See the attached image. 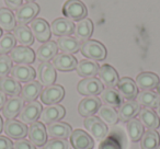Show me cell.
Masks as SVG:
<instances>
[{
	"instance_id": "1",
	"label": "cell",
	"mask_w": 160,
	"mask_h": 149,
	"mask_svg": "<svg viewBox=\"0 0 160 149\" xmlns=\"http://www.w3.org/2000/svg\"><path fill=\"white\" fill-rule=\"evenodd\" d=\"M80 51L85 57L94 62H101L107 57V48L102 43L96 40H88L81 44Z\"/></svg>"
},
{
	"instance_id": "2",
	"label": "cell",
	"mask_w": 160,
	"mask_h": 149,
	"mask_svg": "<svg viewBox=\"0 0 160 149\" xmlns=\"http://www.w3.org/2000/svg\"><path fill=\"white\" fill-rule=\"evenodd\" d=\"M62 14L71 21H80L88 16L87 7L80 0H67L62 6Z\"/></svg>"
},
{
	"instance_id": "3",
	"label": "cell",
	"mask_w": 160,
	"mask_h": 149,
	"mask_svg": "<svg viewBox=\"0 0 160 149\" xmlns=\"http://www.w3.org/2000/svg\"><path fill=\"white\" fill-rule=\"evenodd\" d=\"M83 124L90 133V135L98 140H103L104 138H107L108 134H109V128L107 126V123H104L101 118L97 117V116L86 117Z\"/></svg>"
},
{
	"instance_id": "4",
	"label": "cell",
	"mask_w": 160,
	"mask_h": 149,
	"mask_svg": "<svg viewBox=\"0 0 160 149\" xmlns=\"http://www.w3.org/2000/svg\"><path fill=\"white\" fill-rule=\"evenodd\" d=\"M40 12V7L35 2H27L22 5L16 12V21L21 25L28 24L34 20Z\"/></svg>"
},
{
	"instance_id": "5",
	"label": "cell",
	"mask_w": 160,
	"mask_h": 149,
	"mask_svg": "<svg viewBox=\"0 0 160 149\" xmlns=\"http://www.w3.org/2000/svg\"><path fill=\"white\" fill-rule=\"evenodd\" d=\"M77 90L80 94L87 97L98 96L99 93L103 91V83L100 79H97L94 77L92 78H85L81 80L77 86Z\"/></svg>"
},
{
	"instance_id": "6",
	"label": "cell",
	"mask_w": 160,
	"mask_h": 149,
	"mask_svg": "<svg viewBox=\"0 0 160 149\" xmlns=\"http://www.w3.org/2000/svg\"><path fill=\"white\" fill-rule=\"evenodd\" d=\"M65 96V90L59 85H52L46 87L41 92V101L47 105L60 102Z\"/></svg>"
},
{
	"instance_id": "7",
	"label": "cell",
	"mask_w": 160,
	"mask_h": 149,
	"mask_svg": "<svg viewBox=\"0 0 160 149\" xmlns=\"http://www.w3.org/2000/svg\"><path fill=\"white\" fill-rule=\"evenodd\" d=\"M28 134H29L30 142L33 145H35V146L41 147L46 144L47 131L42 122H38L36 121V122L32 123L29 127Z\"/></svg>"
},
{
	"instance_id": "8",
	"label": "cell",
	"mask_w": 160,
	"mask_h": 149,
	"mask_svg": "<svg viewBox=\"0 0 160 149\" xmlns=\"http://www.w3.org/2000/svg\"><path fill=\"white\" fill-rule=\"evenodd\" d=\"M42 111V104L38 101H32V102L28 103L25 107H23L21 113L19 114L20 120L24 124H32V123L38 121V118L41 116Z\"/></svg>"
},
{
	"instance_id": "9",
	"label": "cell",
	"mask_w": 160,
	"mask_h": 149,
	"mask_svg": "<svg viewBox=\"0 0 160 149\" xmlns=\"http://www.w3.org/2000/svg\"><path fill=\"white\" fill-rule=\"evenodd\" d=\"M33 36L38 42L45 43L51 38V27L44 19H34L30 27Z\"/></svg>"
},
{
	"instance_id": "10",
	"label": "cell",
	"mask_w": 160,
	"mask_h": 149,
	"mask_svg": "<svg viewBox=\"0 0 160 149\" xmlns=\"http://www.w3.org/2000/svg\"><path fill=\"white\" fill-rule=\"evenodd\" d=\"M3 131L6 135L9 136L10 138L14 139H22L28 135V127L23 122L13 120H7L3 125Z\"/></svg>"
},
{
	"instance_id": "11",
	"label": "cell",
	"mask_w": 160,
	"mask_h": 149,
	"mask_svg": "<svg viewBox=\"0 0 160 149\" xmlns=\"http://www.w3.org/2000/svg\"><path fill=\"white\" fill-rule=\"evenodd\" d=\"M10 58L17 64L30 65L35 60V53L29 46H17L10 52Z\"/></svg>"
},
{
	"instance_id": "12",
	"label": "cell",
	"mask_w": 160,
	"mask_h": 149,
	"mask_svg": "<svg viewBox=\"0 0 160 149\" xmlns=\"http://www.w3.org/2000/svg\"><path fill=\"white\" fill-rule=\"evenodd\" d=\"M100 107L101 100L98 97H88L80 101L79 105H78V112L81 116L89 117V116H93L96 113H98Z\"/></svg>"
},
{
	"instance_id": "13",
	"label": "cell",
	"mask_w": 160,
	"mask_h": 149,
	"mask_svg": "<svg viewBox=\"0 0 160 149\" xmlns=\"http://www.w3.org/2000/svg\"><path fill=\"white\" fill-rule=\"evenodd\" d=\"M11 76L13 79H16L19 82H30L34 80L36 76V72L33 67L24 64H17L16 66L12 67Z\"/></svg>"
},
{
	"instance_id": "14",
	"label": "cell",
	"mask_w": 160,
	"mask_h": 149,
	"mask_svg": "<svg viewBox=\"0 0 160 149\" xmlns=\"http://www.w3.org/2000/svg\"><path fill=\"white\" fill-rule=\"evenodd\" d=\"M71 146L75 149H92L94 142L91 136L82 129H75L70 135Z\"/></svg>"
},
{
	"instance_id": "15",
	"label": "cell",
	"mask_w": 160,
	"mask_h": 149,
	"mask_svg": "<svg viewBox=\"0 0 160 149\" xmlns=\"http://www.w3.org/2000/svg\"><path fill=\"white\" fill-rule=\"evenodd\" d=\"M51 32L56 36H69L75 32V24L71 20L58 18L52 22Z\"/></svg>"
},
{
	"instance_id": "16",
	"label": "cell",
	"mask_w": 160,
	"mask_h": 149,
	"mask_svg": "<svg viewBox=\"0 0 160 149\" xmlns=\"http://www.w3.org/2000/svg\"><path fill=\"white\" fill-rule=\"evenodd\" d=\"M24 107V100L20 97H12L6 101L2 107V114L7 120H13L19 115Z\"/></svg>"
},
{
	"instance_id": "17",
	"label": "cell",
	"mask_w": 160,
	"mask_h": 149,
	"mask_svg": "<svg viewBox=\"0 0 160 149\" xmlns=\"http://www.w3.org/2000/svg\"><path fill=\"white\" fill-rule=\"evenodd\" d=\"M98 75L103 86H107L108 88H115L118 83V80H120L118 73L115 70V68H113L111 65L108 64H104L99 68Z\"/></svg>"
},
{
	"instance_id": "18",
	"label": "cell",
	"mask_w": 160,
	"mask_h": 149,
	"mask_svg": "<svg viewBox=\"0 0 160 149\" xmlns=\"http://www.w3.org/2000/svg\"><path fill=\"white\" fill-rule=\"evenodd\" d=\"M66 114V110L60 104H52L43 110L41 113V121L45 124H51L62 120Z\"/></svg>"
},
{
	"instance_id": "19",
	"label": "cell",
	"mask_w": 160,
	"mask_h": 149,
	"mask_svg": "<svg viewBox=\"0 0 160 149\" xmlns=\"http://www.w3.org/2000/svg\"><path fill=\"white\" fill-rule=\"evenodd\" d=\"M116 87H118V91L120 92L122 98L126 99V100H134L138 94L137 85L133 79L128 78V77L120 79Z\"/></svg>"
},
{
	"instance_id": "20",
	"label": "cell",
	"mask_w": 160,
	"mask_h": 149,
	"mask_svg": "<svg viewBox=\"0 0 160 149\" xmlns=\"http://www.w3.org/2000/svg\"><path fill=\"white\" fill-rule=\"evenodd\" d=\"M77 59L71 54H57L53 58V65L55 69L59 71H71L77 67Z\"/></svg>"
},
{
	"instance_id": "21",
	"label": "cell",
	"mask_w": 160,
	"mask_h": 149,
	"mask_svg": "<svg viewBox=\"0 0 160 149\" xmlns=\"http://www.w3.org/2000/svg\"><path fill=\"white\" fill-rule=\"evenodd\" d=\"M38 79H40L41 83L46 87L48 86L54 85L56 80V71H55V67L53 64L48 62H42V64L38 66Z\"/></svg>"
},
{
	"instance_id": "22",
	"label": "cell",
	"mask_w": 160,
	"mask_h": 149,
	"mask_svg": "<svg viewBox=\"0 0 160 149\" xmlns=\"http://www.w3.org/2000/svg\"><path fill=\"white\" fill-rule=\"evenodd\" d=\"M140 111V105L137 101L128 100L122 103L118 110V120L122 122H128L129 120L134 118Z\"/></svg>"
},
{
	"instance_id": "23",
	"label": "cell",
	"mask_w": 160,
	"mask_h": 149,
	"mask_svg": "<svg viewBox=\"0 0 160 149\" xmlns=\"http://www.w3.org/2000/svg\"><path fill=\"white\" fill-rule=\"evenodd\" d=\"M139 105L147 109H158L160 107V96L152 90H144L136 97Z\"/></svg>"
},
{
	"instance_id": "24",
	"label": "cell",
	"mask_w": 160,
	"mask_h": 149,
	"mask_svg": "<svg viewBox=\"0 0 160 149\" xmlns=\"http://www.w3.org/2000/svg\"><path fill=\"white\" fill-rule=\"evenodd\" d=\"M136 85L137 88H139L142 91L144 90H152L158 87L159 85V77L153 72H142L139 73L136 78Z\"/></svg>"
},
{
	"instance_id": "25",
	"label": "cell",
	"mask_w": 160,
	"mask_h": 149,
	"mask_svg": "<svg viewBox=\"0 0 160 149\" xmlns=\"http://www.w3.org/2000/svg\"><path fill=\"white\" fill-rule=\"evenodd\" d=\"M47 135H49L53 138H62L66 139L69 138L71 135V126L64 122H54L48 125L46 128Z\"/></svg>"
},
{
	"instance_id": "26",
	"label": "cell",
	"mask_w": 160,
	"mask_h": 149,
	"mask_svg": "<svg viewBox=\"0 0 160 149\" xmlns=\"http://www.w3.org/2000/svg\"><path fill=\"white\" fill-rule=\"evenodd\" d=\"M139 121L142 124V126H145L148 129H156L160 126V120L158 114L155 111H152V109H147V107H142L140 109L139 113Z\"/></svg>"
},
{
	"instance_id": "27",
	"label": "cell",
	"mask_w": 160,
	"mask_h": 149,
	"mask_svg": "<svg viewBox=\"0 0 160 149\" xmlns=\"http://www.w3.org/2000/svg\"><path fill=\"white\" fill-rule=\"evenodd\" d=\"M99 65L94 60L83 59L80 60L77 64L76 70L80 77H85V78H92L99 72Z\"/></svg>"
},
{
	"instance_id": "28",
	"label": "cell",
	"mask_w": 160,
	"mask_h": 149,
	"mask_svg": "<svg viewBox=\"0 0 160 149\" xmlns=\"http://www.w3.org/2000/svg\"><path fill=\"white\" fill-rule=\"evenodd\" d=\"M58 46L57 43H55L54 41H47L43 45H41L40 48L36 52V58L40 62H45L48 60L53 59L56 55H57Z\"/></svg>"
},
{
	"instance_id": "29",
	"label": "cell",
	"mask_w": 160,
	"mask_h": 149,
	"mask_svg": "<svg viewBox=\"0 0 160 149\" xmlns=\"http://www.w3.org/2000/svg\"><path fill=\"white\" fill-rule=\"evenodd\" d=\"M20 82L13 79L12 77H2L0 78V91H2L6 96L17 97L21 93Z\"/></svg>"
},
{
	"instance_id": "30",
	"label": "cell",
	"mask_w": 160,
	"mask_h": 149,
	"mask_svg": "<svg viewBox=\"0 0 160 149\" xmlns=\"http://www.w3.org/2000/svg\"><path fill=\"white\" fill-rule=\"evenodd\" d=\"M42 92V83L38 81H30L24 85V87L21 90V98L27 102H32L38 99V96H41Z\"/></svg>"
},
{
	"instance_id": "31",
	"label": "cell",
	"mask_w": 160,
	"mask_h": 149,
	"mask_svg": "<svg viewBox=\"0 0 160 149\" xmlns=\"http://www.w3.org/2000/svg\"><path fill=\"white\" fill-rule=\"evenodd\" d=\"M75 35L79 41H88L93 33V23L90 19H82L75 25Z\"/></svg>"
},
{
	"instance_id": "32",
	"label": "cell",
	"mask_w": 160,
	"mask_h": 149,
	"mask_svg": "<svg viewBox=\"0 0 160 149\" xmlns=\"http://www.w3.org/2000/svg\"><path fill=\"white\" fill-rule=\"evenodd\" d=\"M57 46L62 53L75 54L80 49L81 44H80V41L76 37H71V36H62V37L58 38Z\"/></svg>"
},
{
	"instance_id": "33",
	"label": "cell",
	"mask_w": 160,
	"mask_h": 149,
	"mask_svg": "<svg viewBox=\"0 0 160 149\" xmlns=\"http://www.w3.org/2000/svg\"><path fill=\"white\" fill-rule=\"evenodd\" d=\"M101 101L105 103V105H109L112 107H118L122 105L123 98L118 90L114 88H107L101 92Z\"/></svg>"
},
{
	"instance_id": "34",
	"label": "cell",
	"mask_w": 160,
	"mask_h": 149,
	"mask_svg": "<svg viewBox=\"0 0 160 149\" xmlns=\"http://www.w3.org/2000/svg\"><path fill=\"white\" fill-rule=\"evenodd\" d=\"M13 35H14V37H16V40L18 41L22 46H30V45H32L34 42V36H33V34H32L31 29L25 27V25L19 24L18 27H14Z\"/></svg>"
},
{
	"instance_id": "35",
	"label": "cell",
	"mask_w": 160,
	"mask_h": 149,
	"mask_svg": "<svg viewBox=\"0 0 160 149\" xmlns=\"http://www.w3.org/2000/svg\"><path fill=\"white\" fill-rule=\"evenodd\" d=\"M160 136L155 129H148L140 138L142 149H157L159 146Z\"/></svg>"
},
{
	"instance_id": "36",
	"label": "cell",
	"mask_w": 160,
	"mask_h": 149,
	"mask_svg": "<svg viewBox=\"0 0 160 149\" xmlns=\"http://www.w3.org/2000/svg\"><path fill=\"white\" fill-rule=\"evenodd\" d=\"M17 21L16 16L8 8H0V27L6 31L14 30Z\"/></svg>"
},
{
	"instance_id": "37",
	"label": "cell",
	"mask_w": 160,
	"mask_h": 149,
	"mask_svg": "<svg viewBox=\"0 0 160 149\" xmlns=\"http://www.w3.org/2000/svg\"><path fill=\"white\" fill-rule=\"evenodd\" d=\"M127 133L132 142H136L140 140L142 136L144 135V126L140 123L139 120H136L135 117L132 118L127 123Z\"/></svg>"
},
{
	"instance_id": "38",
	"label": "cell",
	"mask_w": 160,
	"mask_h": 149,
	"mask_svg": "<svg viewBox=\"0 0 160 149\" xmlns=\"http://www.w3.org/2000/svg\"><path fill=\"white\" fill-rule=\"evenodd\" d=\"M99 117L103 121L104 123H108V124H116L118 122V113L113 109L112 107H109V105H101V107L98 111Z\"/></svg>"
},
{
	"instance_id": "39",
	"label": "cell",
	"mask_w": 160,
	"mask_h": 149,
	"mask_svg": "<svg viewBox=\"0 0 160 149\" xmlns=\"http://www.w3.org/2000/svg\"><path fill=\"white\" fill-rule=\"evenodd\" d=\"M17 40L13 34L6 33L0 37V55H6L16 47Z\"/></svg>"
},
{
	"instance_id": "40",
	"label": "cell",
	"mask_w": 160,
	"mask_h": 149,
	"mask_svg": "<svg viewBox=\"0 0 160 149\" xmlns=\"http://www.w3.org/2000/svg\"><path fill=\"white\" fill-rule=\"evenodd\" d=\"M42 149H71V145L68 140L62 138H54L47 142Z\"/></svg>"
},
{
	"instance_id": "41",
	"label": "cell",
	"mask_w": 160,
	"mask_h": 149,
	"mask_svg": "<svg viewBox=\"0 0 160 149\" xmlns=\"http://www.w3.org/2000/svg\"><path fill=\"white\" fill-rule=\"evenodd\" d=\"M12 69V60L10 56L0 55V78L7 77Z\"/></svg>"
},
{
	"instance_id": "42",
	"label": "cell",
	"mask_w": 160,
	"mask_h": 149,
	"mask_svg": "<svg viewBox=\"0 0 160 149\" xmlns=\"http://www.w3.org/2000/svg\"><path fill=\"white\" fill-rule=\"evenodd\" d=\"M99 149H122V147L116 138L108 137L101 142V144L99 145Z\"/></svg>"
},
{
	"instance_id": "43",
	"label": "cell",
	"mask_w": 160,
	"mask_h": 149,
	"mask_svg": "<svg viewBox=\"0 0 160 149\" xmlns=\"http://www.w3.org/2000/svg\"><path fill=\"white\" fill-rule=\"evenodd\" d=\"M13 149H36L35 145L27 139H18L13 144Z\"/></svg>"
},
{
	"instance_id": "44",
	"label": "cell",
	"mask_w": 160,
	"mask_h": 149,
	"mask_svg": "<svg viewBox=\"0 0 160 149\" xmlns=\"http://www.w3.org/2000/svg\"><path fill=\"white\" fill-rule=\"evenodd\" d=\"M0 149H13V142L6 136H0Z\"/></svg>"
},
{
	"instance_id": "45",
	"label": "cell",
	"mask_w": 160,
	"mask_h": 149,
	"mask_svg": "<svg viewBox=\"0 0 160 149\" xmlns=\"http://www.w3.org/2000/svg\"><path fill=\"white\" fill-rule=\"evenodd\" d=\"M5 3L7 5L8 9L18 10L22 6V0H5Z\"/></svg>"
},
{
	"instance_id": "46",
	"label": "cell",
	"mask_w": 160,
	"mask_h": 149,
	"mask_svg": "<svg viewBox=\"0 0 160 149\" xmlns=\"http://www.w3.org/2000/svg\"><path fill=\"white\" fill-rule=\"evenodd\" d=\"M6 101H7V97H6V94L3 93L2 91H0V110L3 107Z\"/></svg>"
},
{
	"instance_id": "47",
	"label": "cell",
	"mask_w": 160,
	"mask_h": 149,
	"mask_svg": "<svg viewBox=\"0 0 160 149\" xmlns=\"http://www.w3.org/2000/svg\"><path fill=\"white\" fill-rule=\"evenodd\" d=\"M2 131H3V121L1 118V116H0V134H1Z\"/></svg>"
},
{
	"instance_id": "48",
	"label": "cell",
	"mask_w": 160,
	"mask_h": 149,
	"mask_svg": "<svg viewBox=\"0 0 160 149\" xmlns=\"http://www.w3.org/2000/svg\"><path fill=\"white\" fill-rule=\"evenodd\" d=\"M157 89H158V94H159V96H160V82H159V85H158Z\"/></svg>"
},
{
	"instance_id": "49",
	"label": "cell",
	"mask_w": 160,
	"mask_h": 149,
	"mask_svg": "<svg viewBox=\"0 0 160 149\" xmlns=\"http://www.w3.org/2000/svg\"><path fill=\"white\" fill-rule=\"evenodd\" d=\"M157 114H158V116L160 117V107H158V111H157Z\"/></svg>"
},
{
	"instance_id": "50",
	"label": "cell",
	"mask_w": 160,
	"mask_h": 149,
	"mask_svg": "<svg viewBox=\"0 0 160 149\" xmlns=\"http://www.w3.org/2000/svg\"><path fill=\"white\" fill-rule=\"evenodd\" d=\"M1 36H2V29L0 27V37H1Z\"/></svg>"
},
{
	"instance_id": "51",
	"label": "cell",
	"mask_w": 160,
	"mask_h": 149,
	"mask_svg": "<svg viewBox=\"0 0 160 149\" xmlns=\"http://www.w3.org/2000/svg\"><path fill=\"white\" fill-rule=\"evenodd\" d=\"M25 1H29V2H33L34 0H25Z\"/></svg>"
},
{
	"instance_id": "52",
	"label": "cell",
	"mask_w": 160,
	"mask_h": 149,
	"mask_svg": "<svg viewBox=\"0 0 160 149\" xmlns=\"http://www.w3.org/2000/svg\"><path fill=\"white\" fill-rule=\"evenodd\" d=\"M157 149H160V145H159V146H158V148Z\"/></svg>"
}]
</instances>
